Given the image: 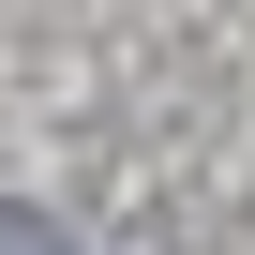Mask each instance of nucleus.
Wrapping results in <instances>:
<instances>
[{
  "label": "nucleus",
  "instance_id": "1",
  "mask_svg": "<svg viewBox=\"0 0 255 255\" xmlns=\"http://www.w3.org/2000/svg\"><path fill=\"white\" fill-rule=\"evenodd\" d=\"M0 255H60V240H45V225H30V210H0Z\"/></svg>",
  "mask_w": 255,
  "mask_h": 255
}]
</instances>
